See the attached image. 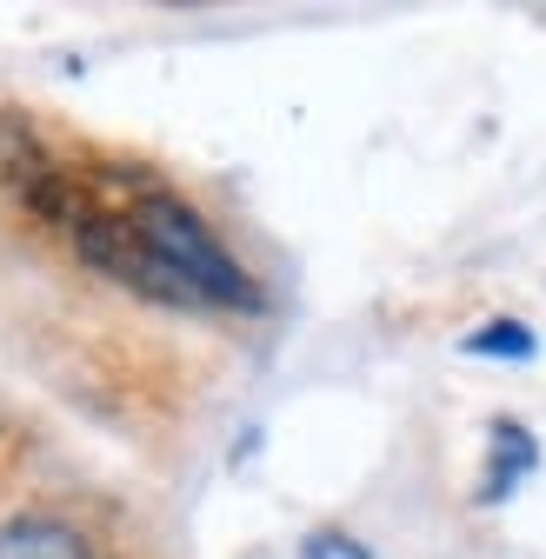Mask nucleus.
I'll use <instances>...</instances> for the list:
<instances>
[{
  "instance_id": "1",
  "label": "nucleus",
  "mask_w": 546,
  "mask_h": 559,
  "mask_svg": "<svg viewBox=\"0 0 546 559\" xmlns=\"http://www.w3.org/2000/svg\"><path fill=\"white\" fill-rule=\"evenodd\" d=\"M8 180L114 287L167 300V307H234V313L260 307L247 266L221 247V234L180 193L154 180H120V174H67L34 140H21Z\"/></svg>"
},
{
  "instance_id": "2",
  "label": "nucleus",
  "mask_w": 546,
  "mask_h": 559,
  "mask_svg": "<svg viewBox=\"0 0 546 559\" xmlns=\"http://www.w3.org/2000/svg\"><path fill=\"white\" fill-rule=\"evenodd\" d=\"M487 479H480V507H500L513 486L539 466V440H533V427H520V419H494L487 427Z\"/></svg>"
},
{
  "instance_id": "3",
  "label": "nucleus",
  "mask_w": 546,
  "mask_h": 559,
  "mask_svg": "<svg viewBox=\"0 0 546 559\" xmlns=\"http://www.w3.org/2000/svg\"><path fill=\"white\" fill-rule=\"evenodd\" d=\"M0 559H94V546H87L81 526L47 520V513H27V520L0 526Z\"/></svg>"
},
{
  "instance_id": "4",
  "label": "nucleus",
  "mask_w": 546,
  "mask_h": 559,
  "mask_svg": "<svg viewBox=\"0 0 546 559\" xmlns=\"http://www.w3.org/2000/svg\"><path fill=\"white\" fill-rule=\"evenodd\" d=\"M460 354H473V360H533L539 354V340H533V326L526 320H487V326H473L466 340H460Z\"/></svg>"
},
{
  "instance_id": "5",
  "label": "nucleus",
  "mask_w": 546,
  "mask_h": 559,
  "mask_svg": "<svg viewBox=\"0 0 546 559\" xmlns=\"http://www.w3.org/2000/svg\"><path fill=\"white\" fill-rule=\"evenodd\" d=\"M300 559H367V546H360L354 533L320 526V533H307V539H300Z\"/></svg>"
}]
</instances>
